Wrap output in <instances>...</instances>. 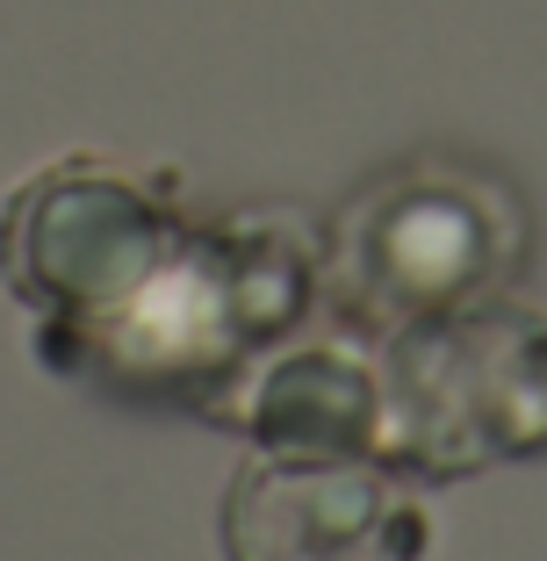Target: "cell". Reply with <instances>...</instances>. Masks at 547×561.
<instances>
[{
    "label": "cell",
    "instance_id": "obj_3",
    "mask_svg": "<svg viewBox=\"0 0 547 561\" xmlns=\"http://www.w3.org/2000/svg\"><path fill=\"white\" fill-rule=\"evenodd\" d=\"M526 224L512 195L461 165H411L375 181L332 231V274L353 317L381 331L447 317L461 302L498 296Z\"/></svg>",
    "mask_w": 547,
    "mask_h": 561
},
{
    "label": "cell",
    "instance_id": "obj_4",
    "mask_svg": "<svg viewBox=\"0 0 547 561\" xmlns=\"http://www.w3.org/2000/svg\"><path fill=\"white\" fill-rule=\"evenodd\" d=\"M187 224L109 165H50L0 209V280L36 310V339L101 324L145 288Z\"/></svg>",
    "mask_w": 547,
    "mask_h": 561
},
{
    "label": "cell",
    "instance_id": "obj_5",
    "mask_svg": "<svg viewBox=\"0 0 547 561\" xmlns=\"http://www.w3.org/2000/svg\"><path fill=\"white\" fill-rule=\"evenodd\" d=\"M425 504L375 454H252L224 496L231 561H425Z\"/></svg>",
    "mask_w": 547,
    "mask_h": 561
},
{
    "label": "cell",
    "instance_id": "obj_1",
    "mask_svg": "<svg viewBox=\"0 0 547 561\" xmlns=\"http://www.w3.org/2000/svg\"><path fill=\"white\" fill-rule=\"evenodd\" d=\"M317 296V252L274 216H231V224H187L167 266L101 324L36 339L50 367L130 397L202 403L231 389L246 360L282 339Z\"/></svg>",
    "mask_w": 547,
    "mask_h": 561
},
{
    "label": "cell",
    "instance_id": "obj_6",
    "mask_svg": "<svg viewBox=\"0 0 547 561\" xmlns=\"http://www.w3.org/2000/svg\"><path fill=\"white\" fill-rule=\"evenodd\" d=\"M246 432L266 454H375L381 461V367L339 346L288 353L252 381Z\"/></svg>",
    "mask_w": 547,
    "mask_h": 561
},
{
    "label": "cell",
    "instance_id": "obj_2",
    "mask_svg": "<svg viewBox=\"0 0 547 561\" xmlns=\"http://www.w3.org/2000/svg\"><path fill=\"white\" fill-rule=\"evenodd\" d=\"M547 454V317L482 296L389 331L381 461L411 482H461Z\"/></svg>",
    "mask_w": 547,
    "mask_h": 561
}]
</instances>
